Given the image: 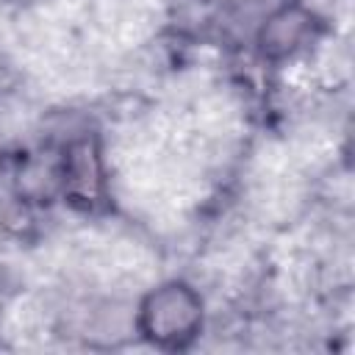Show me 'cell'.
<instances>
[{
    "instance_id": "7a4b0ae2",
    "label": "cell",
    "mask_w": 355,
    "mask_h": 355,
    "mask_svg": "<svg viewBox=\"0 0 355 355\" xmlns=\"http://www.w3.org/2000/svg\"><path fill=\"white\" fill-rule=\"evenodd\" d=\"M58 189L80 208H97L105 197V172L100 150L92 139L72 141L58 161Z\"/></svg>"
},
{
    "instance_id": "3957f363",
    "label": "cell",
    "mask_w": 355,
    "mask_h": 355,
    "mask_svg": "<svg viewBox=\"0 0 355 355\" xmlns=\"http://www.w3.org/2000/svg\"><path fill=\"white\" fill-rule=\"evenodd\" d=\"M316 33V19L308 8L302 6H283L277 11H272L258 33V44L261 53L266 58H288L294 53H300Z\"/></svg>"
},
{
    "instance_id": "6da1fadb",
    "label": "cell",
    "mask_w": 355,
    "mask_h": 355,
    "mask_svg": "<svg viewBox=\"0 0 355 355\" xmlns=\"http://www.w3.org/2000/svg\"><path fill=\"white\" fill-rule=\"evenodd\" d=\"M139 333L164 349L189 347L202 327V300L186 283H164L139 305Z\"/></svg>"
},
{
    "instance_id": "277c9868",
    "label": "cell",
    "mask_w": 355,
    "mask_h": 355,
    "mask_svg": "<svg viewBox=\"0 0 355 355\" xmlns=\"http://www.w3.org/2000/svg\"><path fill=\"white\" fill-rule=\"evenodd\" d=\"M3 297H6V277L0 272V308H3Z\"/></svg>"
}]
</instances>
